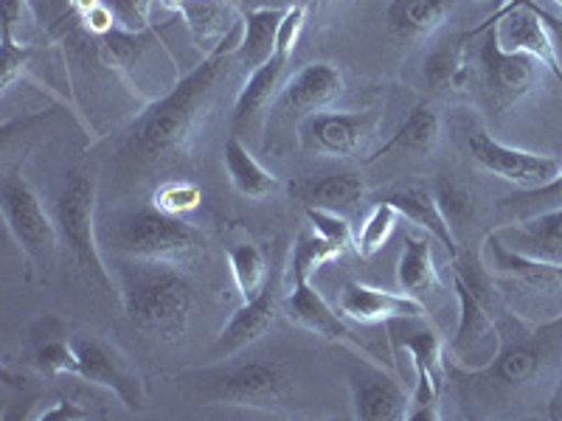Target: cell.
<instances>
[{"label": "cell", "instance_id": "obj_5", "mask_svg": "<svg viewBox=\"0 0 562 421\" xmlns=\"http://www.w3.org/2000/svg\"><path fill=\"white\" fill-rule=\"evenodd\" d=\"M0 208H3V219L18 242L20 253L37 273L40 281H48L52 273L57 270V255H59V228L48 210H45L43 200L34 192V185L29 183L20 172H12L3 180L0 189Z\"/></svg>", "mask_w": 562, "mask_h": 421}, {"label": "cell", "instance_id": "obj_46", "mask_svg": "<svg viewBox=\"0 0 562 421\" xmlns=\"http://www.w3.org/2000/svg\"><path fill=\"white\" fill-rule=\"evenodd\" d=\"M29 18V0H0V34L18 37V29L26 23Z\"/></svg>", "mask_w": 562, "mask_h": 421}, {"label": "cell", "instance_id": "obj_8", "mask_svg": "<svg viewBox=\"0 0 562 421\" xmlns=\"http://www.w3.org/2000/svg\"><path fill=\"white\" fill-rule=\"evenodd\" d=\"M562 326V318L546 326H526L520 338H512L509 343L501 345V354L495 363L486 365L484 371H461L448 365V379L459 383H475L481 390L495 396L518 394L529 388L551 360V338Z\"/></svg>", "mask_w": 562, "mask_h": 421}, {"label": "cell", "instance_id": "obj_30", "mask_svg": "<svg viewBox=\"0 0 562 421\" xmlns=\"http://www.w3.org/2000/svg\"><path fill=\"white\" fill-rule=\"evenodd\" d=\"M434 237H414L408 234L403 242V255H400V264H396V281H400V289L414 298H425L430 293H439L441 278L439 270L434 262Z\"/></svg>", "mask_w": 562, "mask_h": 421}, {"label": "cell", "instance_id": "obj_39", "mask_svg": "<svg viewBox=\"0 0 562 421\" xmlns=\"http://www.w3.org/2000/svg\"><path fill=\"white\" fill-rule=\"evenodd\" d=\"M436 203H439L441 214L450 223V228H459L467 219L475 214V197L467 185L453 183V180H441L436 185Z\"/></svg>", "mask_w": 562, "mask_h": 421}, {"label": "cell", "instance_id": "obj_43", "mask_svg": "<svg viewBox=\"0 0 562 421\" xmlns=\"http://www.w3.org/2000/svg\"><path fill=\"white\" fill-rule=\"evenodd\" d=\"M304 23H307V3H295L288 7V14L281 20L279 37H276V54L281 57H293L295 45H299L301 32H304Z\"/></svg>", "mask_w": 562, "mask_h": 421}, {"label": "cell", "instance_id": "obj_7", "mask_svg": "<svg viewBox=\"0 0 562 421\" xmlns=\"http://www.w3.org/2000/svg\"><path fill=\"white\" fill-rule=\"evenodd\" d=\"M183 379L211 405H234V408L270 410L288 394V374L279 363L220 365V368L183 374Z\"/></svg>", "mask_w": 562, "mask_h": 421}, {"label": "cell", "instance_id": "obj_3", "mask_svg": "<svg viewBox=\"0 0 562 421\" xmlns=\"http://www.w3.org/2000/svg\"><path fill=\"white\" fill-rule=\"evenodd\" d=\"M130 323L153 340H178L189 332L194 315L192 284L175 268L144 270L127 281L122 295Z\"/></svg>", "mask_w": 562, "mask_h": 421}, {"label": "cell", "instance_id": "obj_35", "mask_svg": "<svg viewBox=\"0 0 562 421\" xmlns=\"http://www.w3.org/2000/svg\"><path fill=\"white\" fill-rule=\"evenodd\" d=\"M396 219H400V210H396L389 200L374 203V208L369 210V217L363 219V228H360V234L355 237V250H358L363 259H371L374 253H380L383 244L391 239V234H394Z\"/></svg>", "mask_w": 562, "mask_h": 421}, {"label": "cell", "instance_id": "obj_23", "mask_svg": "<svg viewBox=\"0 0 562 421\" xmlns=\"http://www.w3.org/2000/svg\"><path fill=\"white\" fill-rule=\"evenodd\" d=\"M411 396L385 374L351 377V408L360 421H405Z\"/></svg>", "mask_w": 562, "mask_h": 421}, {"label": "cell", "instance_id": "obj_4", "mask_svg": "<svg viewBox=\"0 0 562 421\" xmlns=\"http://www.w3.org/2000/svg\"><path fill=\"white\" fill-rule=\"evenodd\" d=\"M115 242L124 255L155 264V268H192L205 253L203 230L155 208L135 210L127 219H122Z\"/></svg>", "mask_w": 562, "mask_h": 421}, {"label": "cell", "instance_id": "obj_19", "mask_svg": "<svg viewBox=\"0 0 562 421\" xmlns=\"http://www.w3.org/2000/svg\"><path fill=\"white\" fill-rule=\"evenodd\" d=\"M160 7L178 14L194 45L209 57L239 32V9L234 0H160Z\"/></svg>", "mask_w": 562, "mask_h": 421}, {"label": "cell", "instance_id": "obj_15", "mask_svg": "<svg viewBox=\"0 0 562 421\" xmlns=\"http://www.w3.org/2000/svg\"><path fill=\"white\" fill-rule=\"evenodd\" d=\"M281 312L288 315L290 323L301 326V329H307V332L318 334V338L329 340V343L346 345V349H351L355 354H360L369 365H380L378 360L366 351V345L355 338V332L346 326V320L326 304L324 295H321L310 281H295L293 289H290V293L284 295V300H281Z\"/></svg>", "mask_w": 562, "mask_h": 421}, {"label": "cell", "instance_id": "obj_12", "mask_svg": "<svg viewBox=\"0 0 562 421\" xmlns=\"http://www.w3.org/2000/svg\"><path fill=\"white\" fill-rule=\"evenodd\" d=\"M425 320V318H422ZM400 345L411 354V363L416 371V385L411 394L408 413L405 421H436L441 419V390L448 383V363H445V340L430 323H422L416 329H405V338Z\"/></svg>", "mask_w": 562, "mask_h": 421}, {"label": "cell", "instance_id": "obj_24", "mask_svg": "<svg viewBox=\"0 0 562 421\" xmlns=\"http://www.w3.org/2000/svg\"><path fill=\"white\" fill-rule=\"evenodd\" d=\"M391 205L400 210V217H405L408 223H414L416 228H422L428 237H434L441 248H448L450 259H459V244H456V230L450 228V223L441 214L439 203H436V194H430L428 189L422 185H405V189H396L389 197Z\"/></svg>", "mask_w": 562, "mask_h": 421}, {"label": "cell", "instance_id": "obj_20", "mask_svg": "<svg viewBox=\"0 0 562 421\" xmlns=\"http://www.w3.org/2000/svg\"><path fill=\"white\" fill-rule=\"evenodd\" d=\"M340 315L355 323H394L403 318H425V304L408 293H389V289L369 287L360 281H351L340 289Z\"/></svg>", "mask_w": 562, "mask_h": 421}, {"label": "cell", "instance_id": "obj_32", "mask_svg": "<svg viewBox=\"0 0 562 421\" xmlns=\"http://www.w3.org/2000/svg\"><path fill=\"white\" fill-rule=\"evenodd\" d=\"M228 270L234 284H237L239 295H243V300H254L256 295L268 287V255H265V250L259 248V244H234V248L228 250Z\"/></svg>", "mask_w": 562, "mask_h": 421}, {"label": "cell", "instance_id": "obj_28", "mask_svg": "<svg viewBox=\"0 0 562 421\" xmlns=\"http://www.w3.org/2000/svg\"><path fill=\"white\" fill-rule=\"evenodd\" d=\"M293 194L307 205H313V208H329L346 214V210L358 208V203L363 200V178L358 172L321 174V178L301 180Z\"/></svg>", "mask_w": 562, "mask_h": 421}, {"label": "cell", "instance_id": "obj_47", "mask_svg": "<svg viewBox=\"0 0 562 421\" xmlns=\"http://www.w3.org/2000/svg\"><path fill=\"white\" fill-rule=\"evenodd\" d=\"M549 419L562 421V371H560V379H557L554 390H551V399H549Z\"/></svg>", "mask_w": 562, "mask_h": 421}, {"label": "cell", "instance_id": "obj_6", "mask_svg": "<svg viewBox=\"0 0 562 421\" xmlns=\"http://www.w3.org/2000/svg\"><path fill=\"white\" fill-rule=\"evenodd\" d=\"M59 242L68 250L74 264L82 270L90 287L113 295V278L99 253L97 242V183L85 172H70L57 200Z\"/></svg>", "mask_w": 562, "mask_h": 421}, {"label": "cell", "instance_id": "obj_26", "mask_svg": "<svg viewBox=\"0 0 562 421\" xmlns=\"http://www.w3.org/2000/svg\"><path fill=\"white\" fill-rule=\"evenodd\" d=\"M467 34L445 39L436 45L434 52L425 57V82L434 93L445 96V93H464L470 79H473V68H470V54H467Z\"/></svg>", "mask_w": 562, "mask_h": 421}, {"label": "cell", "instance_id": "obj_10", "mask_svg": "<svg viewBox=\"0 0 562 421\" xmlns=\"http://www.w3.org/2000/svg\"><path fill=\"white\" fill-rule=\"evenodd\" d=\"M492 23L498 29L506 52L529 54L562 82V57L560 45H557L562 29L549 14L540 12L535 0H506L501 12L492 18Z\"/></svg>", "mask_w": 562, "mask_h": 421}, {"label": "cell", "instance_id": "obj_1", "mask_svg": "<svg viewBox=\"0 0 562 421\" xmlns=\"http://www.w3.org/2000/svg\"><path fill=\"white\" fill-rule=\"evenodd\" d=\"M239 37L243 32L231 34L217 52L203 57L198 68L178 79L167 96H160L135 118L127 133V144L135 155H140L147 163H167L189 152L200 124L214 107L231 57H237Z\"/></svg>", "mask_w": 562, "mask_h": 421}, {"label": "cell", "instance_id": "obj_34", "mask_svg": "<svg viewBox=\"0 0 562 421\" xmlns=\"http://www.w3.org/2000/svg\"><path fill=\"white\" fill-rule=\"evenodd\" d=\"M344 250L335 248L333 242H326L324 237H318L313 228L299 234L293 250H290V270H293V284L295 281H310L318 273L324 264L340 259Z\"/></svg>", "mask_w": 562, "mask_h": 421}, {"label": "cell", "instance_id": "obj_21", "mask_svg": "<svg viewBox=\"0 0 562 421\" xmlns=\"http://www.w3.org/2000/svg\"><path fill=\"white\" fill-rule=\"evenodd\" d=\"M288 62L290 57L276 54L262 68L250 70L248 82L243 84L237 104H234V129L237 133H248L256 124L265 122V115H268V110L273 107L281 88H284L281 82H284V73H288Z\"/></svg>", "mask_w": 562, "mask_h": 421}, {"label": "cell", "instance_id": "obj_37", "mask_svg": "<svg viewBox=\"0 0 562 421\" xmlns=\"http://www.w3.org/2000/svg\"><path fill=\"white\" fill-rule=\"evenodd\" d=\"M203 203V189L189 180H167L153 192V208L169 217H183L192 214Z\"/></svg>", "mask_w": 562, "mask_h": 421}, {"label": "cell", "instance_id": "obj_48", "mask_svg": "<svg viewBox=\"0 0 562 421\" xmlns=\"http://www.w3.org/2000/svg\"><path fill=\"white\" fill-rule=\"evenodd\" d=\"M102 0H68V7H70V14H74V20H79L82 14H88L90 9L99 7Z\"/></svg>", "mask_w": 562, "mask_h": 421}, {"label": "cell", "instance_id": "obj_50", "mask_svg": "<svg viewBox=\"0 0 562 421\" xmlns=\"http://www.w3.org/2000/svg\"><path fill=\"white\" fill-rule=\"evenodd\" d=\"M557 3H560V7H562V0H557Z\"/></svg>", "mask_w": 562, "mask_h": 421}, {"label": "cell", "instance_id": "obj_9", "mask_svg": "<svg viewBox=\"0 0 562 421\" xmlns=\"http://www.w3.org/2000/svg\"><path fill=\"white\" fill-rule=\"evenodd\" d=\"M453 287L459 295L461 318L448 351L453 354L456 368L484 371L501 354L504 334L490 315V295H486V281H481V273H467L461 259H453Z\"/></svg>", "mask_w": 562, "mask_h": 421}, {"label": "cell", "instance_id": "obj_16", "mask_svg": "<svg viewBox=\"0 0 562 421\" xmlns=\"http://www.w3.org/2000/svg\"><path fill=\"white\" fill-rule=\"evenodd\" d=\"M346 82L338 65L333 62H310L290 77L276 99L279 113L307 118V115L329 110L340 96H344Z\"/></svg>", "mask_w": 562, "mask_h": 421}, {"label": "cell", "instance_id": "obj_29", "mask_svg": "<svg viewBox=\"0 0 562 421\" xmlns=\"http://www.w3.org/2000/svg\"><path fill=\"white\" fill-rule=\"evenodd\" d=\"M223 160L225 169H228L231 183H234V189H237L243 197L268 200L270 194L279 192V178H276L273 172H268V169L250 155V149L245 147L239 135H231V138L225 140Z\"/></svg>", "mask_w": 562, "mask_h": 421}, {"label": "cell", "instance_id": "obj_49", "mask_svg": "<svg viewBox=\"0 0 562 421\" xmlns=\"http://www.w3.org/2000/svg\"><path fill=\"white\" fill-rule=\"evenodd\" d=\"M301 3H307V7H310V3H315V0H301Z\"/></svg>", "mask_w": 562, "mask_h": 421}, {"label": "cell", "instance_id": "obj_11", "mask_svg": "<svg viewBox=\"0 0 562 421\" xmlns=\"http://www.w3.org/2000/svg\"><path fill=\"white\" fill-rule=\"evenodd\" d=\"M70 340H74V349H77L79 357L77 377H82L88 385L108 390L115 402L124 405L127 410L144 408V396H147L144 379L133 368V363L124 357V351L119 345L99 338V334H79V338Z\"/></svg>", "mask_w": 562, "mask_h": 421}, {"label": "cell", "instance_id": "obj_38", "mask_svg": "<svg viewBox=\"0 0 562 421\" xmlns=\"http://www.w3.org/2000/svg\"><path fill=\"white\" fill-rule=\"evenodd\" d=\"M506 210H515L520 217H531V214H543V210L562 208V169L551 183L540 185V189H529V192H518L512 197H504Z\"/></svg>", "mask_w": 562, "mask_h": 421}, {"label": "cell", "instance_id": "obj_42", "mask_svg": "<svg viewBox=\"0 0 562 421\" xmlns=\"http://www.w3.org/2000/svg\"><path fill=\"white\" fill-rule=\"evenodd\" d=\"M108 7L113 9L115 23H119L124 32H133V34L153 32V23H149L153 0H108Z\"/></svg>", "mask_w": 562, "mask_h": 421}, {"label": "cell", "instance_id": "obj_45", "mask_svg": "<svg viewBox=\"0 0 562 421\" xmlns=\"http://www.w3.org/2000/svg\"><path fill=\"white\" fill-rule=\"evenodd\" d=\"M77 23L85 29V32L93 34L97 39L104 37V34L115 32V14H113V9L108 7V0H102V3L90 9L88 14H82Z\"/></svg>", "mask_w": 562, "mask_h": 421}, {"label": "cell", "instance_id": "obj_2", "mask_svg": "<svg viewBox=\"0 0 562 421\" xmlns=\"http://www.w3.org/2000/svg\"><path fill=\"white\" fill-rule=\"evenodd\" d=\"M484 259L492 284L501 287L509 309L526 326H546L562 318V264L540 262L506 248L495 230L484 239Z\"/></svg>", "mask_w": 562, "mask_h": 421}, {"label": "cell", "instance_id": "obj_27", "mask_svg": "<svg viewBox=\"0 0 562 421\" xmlns=\"http://www.w3.org/2000/svg\"><path fill=\"white\" fill-rule=\"evenodd\" d=\"M284 14H288V7H262L245 14L243 37L237 45V59L245 68H262L276 57V37H279Z\"/></svg>", "mask_w": 562, "mask_h": 421}, {"label": "cell", "instance_id": "obj_22", "mask_svg": "<svg viewBox=\"0 0 562 421\" xmlns=\"http://www.w3.org/2000/svg\"><path fill=\"white\" fill-rule=\"evenodd\" d=\"M506 248L540 259V262L562 264V208L543 210L520 219V225H506L495 230Z\"/></svg>", "mask_w": 562, "mask_h": 421}, {"label": "cell", "instance_id": "obj_44", "mask_svg": "<svg viewBox=\"0 0 562 421\" xmlns=\"http://www.w3.org/2000/svg\"><path fill=\"white\" fill-rule=\"evenodd\" d=\"M34 419L37 421H88V419H97V413L85 408L77 396L68 394V396H59L52 408H45L43 413H37Z\"/></svg>", "mask_w": 562, "mask_h": 421}, {"label": "cell", "instance_id": "obj_41", "mask_svg": "<svg viewBox=\"0 0 562 421\" xmlns=\"http://www.w3.org/2000/svg\"><path fill=\"white\" fill-rule=\"evenodd\" d=\"M0 39H3V45H0V90L9 93L14 79L23 77V70H26L34 48L26 43H20L18 37H9V34H0Z\"/></svg>", "mask_w": 562, "mask_h": 421}, {"label": "cell", "instance_id": "obj_14", "mask_svg": "<svg viewBox=\"0 0 562 421\" xmlns=\"http://www.w3.org/2000/svg\"><path fill=\"white\" fill-rule=\"evenodd\" d=\"M467 149L479 167L520 185V192L551 183L562 169V160L554 155H535L518 147H506L481 127H473L467 133Z\"/></svg>", "mask_w": 562, "mask_h": 421}, {"label": "cell", "instance_id": "obj_40", "mask_svg": "<svg viewBox=\"0 0 562 421\" xmlns=\"http://www.w3.org/2000/svg\"><path fill=\"white\" fill-rule=\"evenodd\" d=\"M307 219H310V228H313L318 237H324L326 242H333L335 248H340L344 253L349 248H355V234H351V223L346 219V214L307 205Z\"/></svg>", "mask_w": 562, "mask_h": 421}, {"label": "cell", "instance_id": "obj_36", "mask_svg": "<svg viewBox=\"0 0 562 421\" xmlns=\"http://www.w3.org/2000/svg\"><path fill=\"white\" fill-rule=\"evenodd\" d=\"M34 368H40L48 377H77L79 357L74 349V340H65L63 334L57 338H45L32 354Z\"/></svg>", "mask_w": 562, "mask_h": 421}, {"label": "cell", "instance_id": "obj_25", "mask_svg": "<svg viewBox=\"0 0 562 421\" xmlns=\"http://www.w3.org/2000/svg\"><path fill=\"white\" fill-rule=\"evenodd\" d=\"M453 3L456 0H391L385 26L403 43H419L448 20Z\"/></svg>", "mask_w": 562, "mask_h": 421}, {"label": "cell", "instance_id": "obj_33", "mask_svg": "<svg viewBox=\"0 0 562 421\" xmlns=\"http://www.w3.org/2000/svg\"><path fill=\"white\" fill-rule=\"evenodd\" d=\"M149 37H153V32L133 34L124 32V29L104 34V37L97 39L99 65L115 70V73H130L138 65V59L144 57V52H147Z\"/></svg>", "mask_w": 562, "mask_h": 421}, {"label": "cell", "instance_id": "obj_13", "mask_svg": "<svg viewBox=\"0 0 562 421\" xmlns=\"http://www.w3.org/2000/svg\"><path fill=\"white\" fill-rule=\"evenodd\" d=\"M543 65L531 59L529 54L506 52L498 37V29L490 20L484 43H481V77H484L486 99L492 110L506 113L509 107L526 99L537 84Z\"/></svg>", "mask_w": 562, "mask_h": 421}, {"label": "cell", "instance_id": "obj_31", "mask_svg": "<svg viewBox=\"0 0 562 421\" xmlns=\"http://www.w3.org/2000/svg\"><path fill=\"white\" fill-rule=\"evenodd\" d=\"M439 133H441L439 113H436L428 102H419L408 115H405V122L400 124V129L385 140L378 152L371 155V160H378L391 152H411V155L430 152V149L436 147V140H439Z\"/></svg>", "mask_w": 562, "mask_h": 421}, {"label": "cell", "instance_id": "obj_18", "mask_svg": "<svg viewBox=\"0 0 562 421\" xmlns=\"http://www.w3.org/2000/svg\"><path fill=\"white\" fill-rule=\"evenodd\" d=\"M374 127V115L371 113H333V110H321V113L307 115L301 122V140L304 147L315 152L335 155V158H349L363 147Z\"/></svg>", "mask_w": 562, "mask_h": 421}, {"label": "cell", "instance_id": "obj_17", "mask_svg": "<svg viewBox=\"0 0 562 421\" xmlns=\"http://www.w3.org/2000/svg\"><path fill=\"white\" fill-rule=\"evenodd\" d=\"M281 300H284V295H281V273L276 270L270 275L268 287L256 295L254 300H243V307L231 315V320L223 326L220 338L214 340V354L231 357V354L243 351L245 345L256 343L273 326L276 315L281 312Z\"/></svg>", "mask_w": 562, "mask_h": 421}]
</instances>
